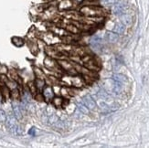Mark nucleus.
<instances>
[{"mask_svg": "<svg viewBox=\"0 0 149 148\" xmlns=\"http://www.w3.org/2000/svg\"><path fill=\"white\" fill-rule=\"evenodd\" d=\"M114 81H119V82H122V83L127 81L126 77L124 76V75H122V74H114Z\"/></svg>", "mask_w": 149, "mask_h": 148, "instance_id": "19", "label": "nucleus"}, {"mask_svg": "<svg viewBox=\"0 0 149 148\" xmlns=\"http://www.w3.org/2000/svg\"><path fill=\"white\" fill-rule=\"evenodd\" d=\"M10 97L12 98L13 100H18L20 97V93L18 89H13L10 93Z\"/></svg>", "mask_w": 149, "mask_h": 148, "instance_id": "23", "label": "nucleus"}, {"mask_svg": "<svg viewBox=\"0 0 149 148\" xmlns=\"http://www.w3.org/2000/svg\"><path fill=\"white\" fill-rule=\"evenodd\" d=\"M9 74H10V77H11V79H12L13 80H18V81L20 80L19 77H18V73L16 72V70H9Z\"/></svg>", "mask_w": 149, "mask_h": 148, "instance_id": "26", "label": "nucleus"}, {"mask_svg": "<svg viewBox=\"0 0 149 148\" xmlns=\"http://www.w3.org/2000/svg\"><path fill=\"white\" fill-rule=\"evenodd\" d=\"M41 38L46 42L48 43L49 45H51V44H55L58 42V38L54 35L53 33H49V34H44V35L41 37Z\"/></svg>", "mask_w": 149, "mask_h": 148, "instance_id": "4", "label": "nucleus"}, {"mask_svg": "<svg viewBox=\"0 0 149 148\" xmlns=\"http://www.w3.org/2000/svg\"><path fill=\"white\" fill-rule=\"evenodd\" d=\"M34 132H35V128H32V130H30L29 134H33Z\"/></svg>", "mask_w": 149, "mask_h": 148, "instance_id": "40", "label": "nucleus"}, {"mask_svg": "<svg viewBox=\"0 0 149 148\" xmlns=\"http://www.w3.org/2000/svg\"><path fill=\"white\" fill-rule=\"evenodd\" d=\"M77 106H78V109H79L81 113H84V114H88V113H89V109L85 106L84 103H78Z\"/></svg>", "mask_w": 149, "mask_h": 148, "instance_id": "25", "label": "nucleus"}, {"mask_svg": "<svg viewBox=\"0 0 149 148\" xmlns=\"http://www.w3.org/2000/svg\"><path fill=\"white\" fill-rule=\"evenodd\" d=\"M54 113H55V111H54V109L52 108V107H50V106H49L47 108V113H48V116H49V115H52V114H54Z\"/></svg>", "mask_w": 149, "mask_h": 148, "instance_id": "34", "label": "nucleus"}, {"mask_svg": "<svg viewBox=\"0 0 149 148\" xmlns=\"http://www.w3.org/2000/svg\"><path fill=\"white\" fill-rule=\"evenodd\" d=\"M12 43L14 44L15 46H17V47H22V46L25 44V41L23 38H19V37H13Z\"/></svg>", "mask_w": 149, "mask_h": 148, "instance_id": "17", "label": "nucleus"}, {"mask_svg": "<svg viewBox=\"0 0 149 148\" xmlns=\"http://www.w3.org/2000/svg\"><path fill=\"white\" fill-rule=\"evenodd\" d=\"M102 2L106 5H112V4L115 3L116 0H102Z\"/></svg>", "mask_w": 149, "mask_h": 148, "instance_id": "37", "label": "nucleus"}, {"mask_svg": "<svg viewBox=\"0 0 149 148\" xmlns=\"http://www.w3.org/2000/svg\"><path fill=\"white\" fill-rule=\"evenodd\" d=\"M58 63H59V65H60V66L65 70H70V69H72V64L67 60H59Z\"/></svg>", "mask_w": 149, "mask_h": 148, "instance_id": "15", "label": "nucleus"}, {"mask_svg": "<svg viewBox=\"0 0 149 148\" xmlns=\"http://www.w3.org/2000/svg\"><path fill=\"white\" fill-rule=\"evenodd\" d=\"M62 40H64V42H66V43H70V42H71L72 38L70 36H64L62 38Z\"/></svg>", "mask_w": 149, "mask_h": 148, "instance_id": "35", "label": "nucleus"}, {"mask_svg": "<svg viewBox=\"0 0 149 148\" xmlns=\"http://www.w3.org/2000/svg\"><path fill=\"white\" fill-rule=\"evenodd\" d=\"M35 99L39 101H44V96L41 93H38L35 94Z\"/></svg>", "mask_w": 149, "mask_h": 148, "instance_id": "33", "label": "nucleus"}, {"mask_svg": "<svg viewBox=\"0 0 149 148\" xmlns=\"http://www.w3.org/2000/svg\"><path fill=\"white\" fill-rule=\"evenodd\" d=\"M34 73L37 79H40V80H44L45 79V74L39 68H34Z\"/></svg>", "mask_w": 149, "mask_h": 148, "instance_id": "18", "label": "nucleus"}, {"mask_svg": "<svg viewBox=\"0 0 149 148\" xmlns=\"http://www.w3.org/2000/svg\"><path fill=\"white\" fill-rule=\"evenodd\" d=\"M7 72H8V70H7V67H6L5 65H3V64H0V73H1V74H6Z\"/></svg>", "mask_w": 149, "mask_h": 148, "instance_id": "31", "label": "nucleus"}, {"mask_svg": "<svg viewBox=\"0 0 149 148\" xmlns=\"http://www.w3.org/2000/svg\"><path fill=\"white\" fill-rule=\"evenodd\" d=\"M53 89H54V91H55V93H54L55 94H59L60 93V89H61V88H60L59 85H56L54 88H53Z\"/></svg>", "mask_w": 149, "mask_h": 148, "instance_id": "38", "label": "nucleus"}, {"mask_svg": "<svg viewBox=\"0 0 149 148\" xmlns=\"http://www.w3.org/2000/svg\"><path fill=\"white\" fill-rule=\"evenodd\" d=\"M80 12L86 17H91V18H97L104 15V11L100 7H94V6H85L83 7L80 10Z\"/></svg>", "mask_w": 149, "mask_h": 148, "instance_id": "1", "label": "nucleus"}, {"mask_svg": "<svg viewBox=\"0 0 149 148\" xmlns=\"http://www.w3.org/2000/svg\"><path fill=\"white\" fill-rule=\"evenodd\" d=\"M28 88H29L30 93H31L32 94H34V95H35L36 93H37V86H36L35 82H33V81H29V82H28Z\"/></svg>", "mask_w": 149, "mask_h": 148, "instance_id": "24", "label": "nucleus"}, {"mask_svg": "<svg viewBox=\"0 0 149 148\" xmlns=\"http://www.w3.org/2000/svg\"><path fill=\"white\" fill-rule=\"evenodd\" d=\"M6 121H7V115H6L5 111L0 110V122L5 123Z\"/></svg>", "mask_w": 149, "mask_h": 148, "instance_id": "30", "label": "nucleus"}, {"mask_svg": "<svg viewBox=\"0 0 149 148\" xmlns=\"http://www.w3.org/2000/svg\"><path fill=\"white\" fill-rule=\"evenodd\" d=\"M2 96L4 97V99L7 100L9 99V97H10V91H9V88L7 87H2Z\"/></svg>", "mask_w": 149, "mask_h": 148, "instance_id": "21", "label": "nucleus"}, {"mask_svg": "<svg viewBox=\"0 0 149 148\" xmlns=\"http://www.w3.org/2000/svg\"><path fill=\"white\" fill-rule=\"evenodd\" d=\"M99 97L102 98V100H107L109 98V95L106 93H104V91H100L99 93Z\"/></svg>", "mask_w": 149, "mask_h": 148, "instance_id": "32", "label": "nucleus"}, {"mask_svg": "<svg viewBox=\"0 0 149 148\" xmlns=\"http://www.w3.org/2000/svg\"><path fill=\"white\" fill-rule=\"evenodd\" d=\"M60 93H61V94L63 96H68L69 95V91H68V90L67 89H65V88H63V89H60Z\"/></svg>", "mask_w": 149, "mask_h": 148, "instance_id": "39", "label": "nucleus"}, {"mask_svg": "<svg viewBox=\"0 0 149 148\" xmlns=\"http://www.w3.org/2000/svg\"><path fill=\"white\" fill-rule=\"evenodd\" d=\"M13 111H14L15 117L17 119H21L22 118V113H21V109H20V106L18 104H13Z\"/></svg>", "mask_w": 149, "mask_h": 148, "instance_id": "14", "label": "nucleus"}, {"mask_svg": "<svg viewBox=\"0 0 149 148\" xmlns=\"http://www.w3.org/2000/svg\"><path fill=\"white\" fill-rule=\"evenodd\" d=\"M72 2L71 0H62L60 4H59V9L60 10H68L71 7Z\"/></svg>", "mask_w": 149, "mask_h": 148, "instance_id": "8", "label": "nucleus"}, {"mask_svg": "<svg viewBox=\"0 0 149 148\" xmlns=\"http://www.w3.org/2000/svg\"><path fill=\"white\" fill-rule=\"evenodd\" d=\"M7 78L6 77L5 74H1L0 75V82H2V83H4V82H7Z\"/></svg>", "mask_w": 149, "mask_h": 148, "instance_id": "36", "label": "nucleus"}, {"mask_svg": "<svg viewBox=\"0 0 149 148\" xmlns=\"http://www.w3.org/2000/svg\"><path fill=\"white\" fill-rule=\"evenodd\" d=\"M122 22L125 26H131L133 23V19L130 15H124L122 16Z\"/></svg>", "mask_w": 149, "mask_h": 148, "instance_id": "16", "label": "nucleus"}, {"mask_svg": "<svg viewBox=\"0 0 149 148\" xmlns=\"http://www.w3.org/2000/svg\"><path fill=\"white\" fill-rule=\"evenodd\" d=\"M106 39L111 43H115L119 39V37H118V34L114 33V32H108L106 34Z\"/></svg>", "mask_w": 149, "mask_h": 148, "instance_id": "11", "label": "nucleus"}, {"mask_svg": "<svg viewBox=\"0 0 149 148\" xmlns=\"http://www.w3.org/2000/svg\"><path fill=\"white\" fill-rule=\"evenodd\" d=\"M43 96L47 101H50V100H52L53 96H54V91H53L52 87H50V86H47V87L44 88Z\"/></svg>", "mask_w": 149, "mask_h": 148, "instance_id": "7", "label": "nucleus"}, {"mask_svg": "<svg viewBox=\"0 0 149 148\" xmlns=\"http://www.w3.org/2000/svg\"><path fill=\"white\" fill-rule=\"evenodd\" d=\"M83 103L85 104V106L87 107L89 110H94L96 108V103L93 100V98L91 96L87 95L83 98Z\"/></svg>", "mask_w": 149, "mask_h": 148, "instance_id": "5", "label": "nucleus"}, {"mask_svg": "<svg viewBox=\"0 0 149 148\" xmlns=\"http://www.w3.org/2000/svg\"><path fill=\"white\" fill-rule=\"evenodd\" d=\"M45 51L46 53H47V55H49V57H52V58H58L59 55H60L58 49H54V48H51V47H47Z\"/></svg>", "mask_w": 149, "mask_h": 148, "instance_id": "10", "label": "nucleus"}, {"mask_svg": "<svg viewBox=\"0 0 149 148\" xmlns=\"http://www.w3.org/2000/svg\"><path fill=\"white\" fill-rule=\"evenodd\" d=\"M70 85H73L76 88H81L83 86V80L80 77L70 76Z\"/></svg>", "mask_w": 149, "mask_h": 148, "instance_id": "6", "label": "nucleus"}, {"mask_svg": "<svg viewBox=\"0 0 149 148\" xmlns=\"http://www.w3.org/2000/svg\"><path fill=\"white\" fill-rule=\"evenodd\" d=\"M36 86H37V88H39V89H42L44 87V80H40V79H37V80H36L35 82Z\"/></svg>", "mask_w": 149, "mask_h": 148, "instance_id": "28", "label": "nucleus"}, {"mask_svg": "<svg viewBox=\"0 0 149 148\" xmlns=\"http://www.w3.org/2000/svg\"><path fill=\"white\" fill-rule=\"evenodd\" d=\"M85 67L88 70H99V65L95 62L94 60H93V59H91L90 60H88L87 62H85Z\"/></svg>", "mask_w": 149, "mask_h": 148, "instance_id": "9", "label": "nucleus"}, {"mask_svg": "<svg viewBox=\"0 0 149 148\" xmlns=\"http://www.w3.org/2000/svg\"><path fill=\"white\" fill-rule=\"evenodd\" d=\"M7 127H8L9 131L12 132L13 134H20V131H19V127H18V124H17V120L14 116L12 115H9V116L7 117Z\"/></svg>", "mask_w": 149, "mask_h": 148, "instance_id": "2", "label": "nucleus"}, {"mask_svg": "<svg viewBox=\"0 0 149 148\" xmlns=\"http://www.w3.org/2000/svg\"><path fill=\"white\" fill-rule=\"evenodd\" d=\"M44 63H45V66L47 67L48 69H50V70H52V69H54L55 67H56V62H55L54 60H53L52 59H51L50 57H48L45 59V60H44Z\"/></svg>", "mask_w": 149, "mask_h": 148, "instance_id": "13", "label": "nucleus"}, {"mask_svg": "<svg viewBox=\"0 0 149 148\" xmlns=\"http://www.w3.org/2000/svg\"><path fill=\"white\" fill-rule=\"evenodd\" d=\"M125 31V26L123 23H117V24L114 26V32L116 34H124Z\"/></svg>", "mask_w": 149, "mask_h": 148, "instance_id": "12", "label": "nucleus"}, {"mask_svg": "<svg viewBox=\"0 0 149 148\" xmlns=\"http://www.w3.org/2000/svg\"><path fill=\"white\" fill-rule=\"evenodd\" d=\"M62 103H63V100L60 97H55L52 99V103L55 107H61Z\"/></svg>", "mask_w": 149, "mask_h": 148, "instance_id": "22", "label": "nucleus"}, {"mask_svg": "<svg viewBox=\"0 0 149 148\" xmlns=\"http://www.w3.org/2000/svg\"><path fill=\"white\" fill-rule=\"evenodd\" d=\"M112 10V13H114V14L117 15V16H121V15H123L125 11V5L124 3H122V2L116 3L114 5Z\"/></svg>", "mask_w": 149, "mask_h": 148, "instance_id": "3", "label": "nucleus"}, {"mask_svg": "<svg viewBox=\"0 0 149 148\" xmlns=\"http://www.w3.org/2000/svg\"><path fill=\"white\" fill-rule=\"evenodd\" d=\"M66 30L68 32H70V33L72 34H77L78 32H79V28H78V27H75L74 25H67L66 26Z\"/></svg>", "mask_w": 149, "mask_h": 148, "instance_id": "20", "label": "nucleus"}, {"mask_svg": "<svg viewBox=\"0 0 149 148\" xmlns=\"http://www.w3.org/2000/svg\"><path fill=\"white\" fill-rule=\"evenodd\" d=\"M30 50H31V52L33 53V54H37L38 51H39V47H38L37 44H32V45H30Z\"/></svg>", "mask_w": 149, "mask_h": 148, "instance_id": "29", "label": "nucleus"}, {"mask_svg": "<svg viewBox=\"0 0 149 148\" xmlns=\"http://www.w3.org/2000/svg\"><path fill=\"white\" fill-rule=\"evenodd\" d=\"M6 83H7V87L9 88V89H16L17 88V83L16 82H15V80H7V82H6Z\"/></svg>", "mask_w": 149, "mask_h": 148, "instance_id": "27", "label": "nucleus"}]
</instances>
